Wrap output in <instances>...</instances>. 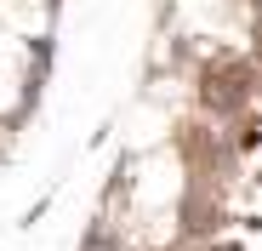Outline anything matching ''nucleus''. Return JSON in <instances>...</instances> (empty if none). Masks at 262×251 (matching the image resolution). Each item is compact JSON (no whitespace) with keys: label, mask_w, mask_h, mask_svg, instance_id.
I'll return each mask as SVG.
<instances>
[{"label":"nucleus","mask_w":262,"mask_h":251,"mask_svg":"<svg viewBox=\"0 0 262 251\" xmlns=\"http://www.w3.org/2000/svg\"><path fill=\"white\" fill-rule=\"evenodd\" d=\"M52 200H57V189H52V194H40V200H34V205H29V212H23V217H17V228H34V223H40V217H46V212H52Z\"/></svg>","instance_id":"obj_3"},{"label":"nucleus","mask_w":262,"mask_h":251,"mask_svg":"<svg viewBox=\"0 0 262 251\" xmlns=\"http://www.w3.org/2000/svg\"><path fill=\"white\" fill-rule=\"evenodd\" d=\"M251 92H256V69H251V57H234V63L216 57V63H205V69H200V86H194L200 114L216 120V126L251 114Z\"/></svg>","instance_id":"obj_1"},{"label":"nucleus","mask_w":262,"mask_h":251,"mask_svg":"<svg viewBox=\"0 0 262 251\" xmlns=\"http://www.w3.org/2000/svg\"><path fill=\"white\" fill-rule=\"evenodd\" d=\"M40 6H46V29H57V17H63V6H69V0H40Z\"/></svg>","instance_id":"obj_4"},{"label":"nucleus","mask_w":262,"mask_h":251,"mask_svg":"<svg viewBox=\"0 0 262 251\" xmlns=\"http://www.w3.org/2000/svg\"><path fill=\"white\" fill-rule=\"evenodd\" d=\"M52 57H57V29L29 34V69H34V74H52Z\"/></svg>","instance_id":"obj_2"}]
</instances>
